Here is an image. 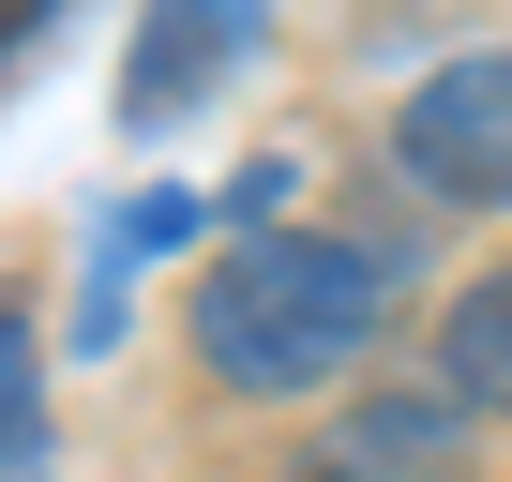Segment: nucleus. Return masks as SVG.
I'll return each mask as SVG.
<instances>
[{
    "mask_svg": "<svg viewBox=\"0 0 512 482\" xmlns=\"http://www.w3.org/2000/svg\"><path fill=\"white\" fill-rule=\"evenodd\" d=\"M392 166H407V196H437V211H512V46L437 61V76L392 106Z\"/></svg>",
    "mask_w": 512,
    "mask_h": 482,
    "instance_id": "f03ea898",
    "label": "nucleus"
},
{
    "mask_svg": "<svg viewBox=\"0 0 512 482\" xmlns=\"http://www.w3.org/2000/svg\"><path fill=\"white\" fill-rule=\"evenodd\" d=\"M437 392L467 422H512V272H467L437 302Z\"/></svg>",
    "mask_w": 512,
    "mask_h": 482,
    "instance_id": "20e7f679",
    "label": "nucleus"
},
{
    "mask_svg": "<svg viewBox=\"0 0 512 482\" xmlns=\"http://www.w3.org/2000/svg\"><path fill=\"white\" fill-rule=\"evenodd\" d=\"M241 31H256V0H166L151 46H136V121H166L196 76H226V61H241Z\"/></svg>",
    "mask_w": 512,
    "mask_h": 482,
    "instance_id": "39448f33",
    "label": "nucleus"
},
{
    "mask_svg": "<svg viewBox=\"0 0 512 482\" xmlns=\"http://www.w3.org/2000/svg\"><path fill=\"white\" fill-rule=\"evenodd\" d=\"M302 482H467V407L452 392H347V422L302 452Z\"/></svg>",
    "mask_w": 512,
    "mask_h": 482,
    "instance_id": "7ed1b4c3",
    "label": "nucleus"
},
{
    "mask_svg": "<svg viewBox=\"0 0 512 482\" xmlns=\"http://www.w3.org/2000/svg\"><path fill=\"white\" fill-rule=\"evenodd\" d=\"M46 16H61V0H0V61H16V46H31Z\"/></svg>",
    "mask_w": 512,
    "mask_h": 482,
    "instance_id": "423d86ee",
    "label": "nucleus"
},
{
    "mask_svg": "<svg viewBox=\"0 0 512 482\" xmlns=\"http://www.w3.org/2000/svg\"><path fill=\"white\" fill-rule=\"evenodd\" d=\"M407 302V241H347V226H272L196 287V362L211 392H332Z\"/></svg>",
    "mask_w": 512,
    "mask_h": 482,
    "instance_id": "f257e3e1",
    "label": "nucleus"
}]
</instances>
